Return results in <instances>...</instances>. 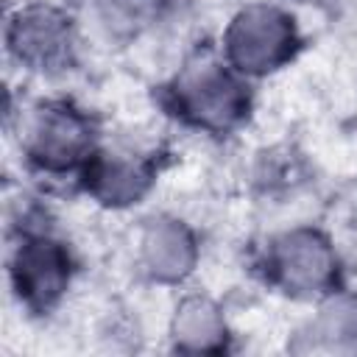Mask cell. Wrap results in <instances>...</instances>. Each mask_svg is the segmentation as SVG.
Returning a JSON list of instances; mask_svg holds the SVG:
<instances>
[{"label": "cell", "instance_id": "cell-1", "mask_svg": "<svg viewBox=\"0 0 357 357\" xmlns=\"http://www.w3.org/2000/svg\"><path fill=\"white\" fill-rule=\"evenodd\" d=\"M296 47V25L293 17L276 6L254 3L240 8L226 33L223 50L229 67L240 75H265L279 70Z\"/></svg>", "mask_w": 357, "mask_h": 357}, {"label": "cell", "instance_id": "cell-2", "mask_svg": "<svg viewBox=\"0 0 357 357\" xmlns=\"http://www.w3.org/2000/svg\"><path fill=\"white\" fill-rule=\"evenodd\" d=\"M240 73L223 64L201 61L187 67L176 81V100L187 120L209 131H226L248 109Z\"/></svg>", "mask_w": 357, "mask_h": 357}, {"label": "cell", "instance_id": "cell-3", "mask_svg": "<svg viewBox=\"0 0 357 357\" xmlns=\"http://www.w3.org/2000/svg\"><path fill=\"white\" fill-rule=\"evenodd\" d=\"M273 279L296 296H318L335 284L337 257L332 243L315 229H293L273 240L268 257Z\"/></svg>", "mask_w": 357, "mask_h": 357}, {"label": "cell", "instance_id": "cell-4", "mask_svg": "<svg viewBox=\"0 0 357 357\" xmlns=\"http://www.w3.org/2000/svg\"><path fill=\"white\" fill-rule=\"evenodd\" d=\"M22 145L36 165L47 170H70L89 156L92 128L81 112L64 103H50L39 106L28 117L22 128Z\"/></svg>", "mask_w": 357, "mask_h": 357}, {"label": "cell", "instance_id": "cell-5", "mask_svg": "<svg viewBox=\"0 0 357 357\" xmlns=\"http://www.w3.org/2000/svg\"><path fill=\"white\" fill-rule=\"evenodd\" d=\"M11 279L17 293L28 304L47 307L67 287L70 279L67 251L50 237H28L20 243L11 259Z\"/></svg>", "mask_w": 357, "mask_h": 357}, {"label": "cell", "instance_id": "cell-6", "mask_svg": "<svg viewBox=\"0 0 357 357\" xmlns=\"http://www.w3.org/2000/svg\"><path fill=\"white\" fill-rule=\"evenodd\" d=\"M73 45L70 20H64L56 8L33 6L17 14L8 25V47L11 53L31 67H56L67 59Z\"/></svg>", "mask_w": 357, "mask_h": 357}, {"label": "cell", "instance_id": "cell-7", "mask_svg": "<svg viewBox=\"0 0 357 357\" xmlns=\"http://www.w3.org/2000/svg\"><path fill=\"white\" fill-rule=\"evenodd\" d=\"M198 245L192 231L176 218H153L139 234V262L156 282H181L192 273Z\"/></svg>", "mask_w": 357, "mask_h": 357}, {"label": "cell", "instance_id": "cell-8", "mask_svg": "<svg viewBox=\"0 0 357 357\" xmlns=\"http://www.w3.org/2000/svg\"><path fill=\"white\" fill-rule=\"evenodd\" d=\"M151 187V167L131 153H103L86 167V190L106 206L137 204Z\"/></svg>", "mask_w": 357, "mask_h": 357}, {"label": "cell", "instance_id": "cell-9", "mask_svg": "<svg viewBox=\"0 0 357 357\" xmlns=\"http://www.w3.org/2000/svg\"><path fill=\"white\" fill-rule=\"evenodd\" d=\"M170 337L181 351H220L226 343L220 307L206 296H187L173 312Z\"/></svg>", "mask_w": 357, "mask_h": 357}, {"label": "cell", "instance_id": "cell-10", "mask_svg": "<svg viewBox=\"0 0 357 357\" xmlns=\"http://www.w3.org/2000/svg\"><path fill=\"white\" fill-rule=\"evenodd\" d=\"M310 332L315 343L324 349H335V351L357 349V298L346 293L329 296L318 307Z\"/></svg>", "mask_w": 357, "mask_h": 357}, {"label": "cell", "instance_id": "cell-11", "mask_svg": "<svg viewBox=\"0 0 357 357\" xmlns=\"http://www.w3.org/2000/svg\"><path fill=\"white\" fill-rule=\"evenodd\" d=\"M162 0H95V17L112 36H137L156 22Z\"/></svg>", "mask_w": 357, "mask_h": 357}]
</instances>
